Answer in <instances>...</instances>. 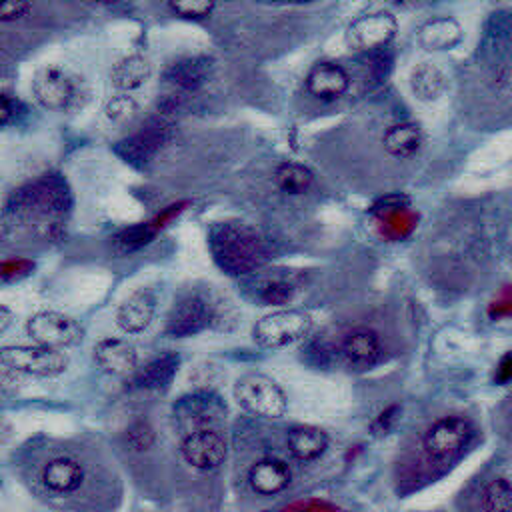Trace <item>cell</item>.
<instances>
[{
	"label": "cell",
	"instance_id": "obj_25",
	"mask_svg": "<svg viewBox=\"0 0 512 512\" xmlns=\"http://www.w3.org/2000/svg\"><path fill=\"white\" fill-rule=\"evenodd\" d=\"M410 90L420 102H436L448 86L446 74L432 62H420L410 70Z\"/></svg>",
	"mask_w": 512,
	"mask_h": 512
},
{
	"label": "cell",
	"instance_id": "obj_36",
	"mask_svg": "<svg viewBox=\"0 0 512 512\" xmlns=\"http://www.w3.org/2000/svg\"><path fill=\"white\" fill-rule=\"evenodd\" d=\"M398 416H400V406H396V404H392V406H388L386 410H382V412L376 416V420L372 422V434H374V436H384V434H388V432L394 428Z\"/></svg>",
	"mask_w": 512,
	"mask_h": 512
},
{
	"label": "cell",
	"instance_id": "obj_4",
	"mask_svg": "<svg viewBox=\"0 0 512 512\" xmlns=\"http://www.w3.org/2000/svg\"><path fill=\"white\" fill-rule=\"evenodd\" d=\"M18 214L26 216H56L68 208V190L66 184L54 176L36 180L20 188L12 196V204Z\"/></svg>",
	"mask_w": 512,
	"mask_h": 512
},
{
	"label": "cell",
	"instance_id": "obj_18",
	"mask_svg": "<svg viewBox=\"0 0 512 512\" xmlns=\"http://www.w3.org/2000/svg\"><path fill=\"white\" fill-rule=\"evenodd\" d=\"M156 312V298L148 290L130 294L116 310V324L126 334H138L146 330Z\"/></svg>",
	"mask_w": 512,
	"mask_h": 512
},
{
	"label": "cell",
	"instance_id": "obj_23",
	"mask_svg": "<svg viewBox=\"0 0 512 512\" xmlns=\"http://www.w3.org/2000/svg\"><path fill=\"white\" fill-rule=\"evenodd\" d=\"M210 68L212 60L206 56L184 58L164 72V80L182 92H194L200 86H204V82L210 76Z\"/></svg>",
	"mask_w": 512,
	"mask_h": 512
},
{
	"label": "cell",
	"instance_id": "obj_7",
	"mask_svg": "<svg viewBox=\"0 0 512 512\" xmlns=\"http://www.w3.org/2000/svg\"><path fill=\"white\" fill-rule=\"evenodd\" d=\"M398 32V22L390 12H368L352 20L346 28V42L352 50L374 52L390 44Z\"/></svg>",
	"mask_w": 512,
	"mask_h": 512
},
{
	"label": "cell",
	"instance_id": "obj_27",
	"mask_svg": "<svg viewBox=\"0 0 512 512\" xmlns=\"http://www.w3.org/2000/svg\"><path fill=\"white\" fill-rule=\"evenodd\" d=\"M150 62L140 56V54H132V56H126L122 58L110 72V80L112 84L122 90V92H128V90H134V88H140L148 76H150Z\"/></svg>",
	"mask_w": 512,
	"mask_h": 512
},
{
	"label": "cell",
	"instance_id": "obj_11",
	"mask_svg": "<svg viewBox=\"0 0 512 512\" xmlns=\"http://www.w3.org/2000/svg\"><path fill=\"white\" fill-rule=\"evenodd\" d=\"M168 136H170V126L162 120H154L148 126H144L140 132L120 140L114 146V152L132 166H144L158 154V150L164 146Z\"/></svg>",
	"mask_w": 512,
	"mask_h": 512
},
{
	"label": "cell",
	"instance_id": "obj_2",
	"mask_svg": "<svg viewBox=\"0 0 512 512\" xmlns=\"http://www.w3.org/2000/svg\"><path fill=\"white\" fill-rule=\"evenodd\" d=\"M474 426L464 416H442L422 434V448L434 462H452L464 454L474 440Z\"/></svg>",
	"mask_w": 512,
	"mask_h": 512
},
{
	"label": "cell",
	"instance_id": "obj_29",
	"mask_svg": "<svg viewBox=\"0 0 512 512\" xmlns=\"http://www.w3.org/2000/svg\"><path fill=\"white\" fill-rule=\"evenodd\" d=\"M274 182L282 192L298 196L312 186L314 174L308 166L300 162H282L274 170Z\"/></svg>",
	"mask_w": 512,
	"mask_h": 512
},
{
	"label": "cell",
	"instance_id": "obj_39",
	"mask_svg": "<svg viewBox=\"0 0 512 512\" xmlns=\"http://www.w3.org/2000/svg\"><path fill=\"white\" fill-rule=\"evenodd\" d=\"M496 380L498 382H510L512 380V352L502 356V360L498 364V370H496Z\"/></svg>",
	"mask_w": 512,
	"mask_h": 512
},
{
	"label": "cell",
	"instance_id": "obj_10",
	"mask_svg": "<svg viewBox=\"0 0 512 512\" xmlns=\"http://www.w3.org/2000/svg\"><path fill=\"white\" fill-rule=\"evenodd\" d=\"M26 332L36 344L56 350L72 346L82 338V328L76 324V320L54 310H42L30 316Z\"/></svg>",
	"mask_w": 512,
	"mask_h": 512
},
{
	"label": "cell",
	"instance_id": "obj_19",
	"mask_svg": "<svg viewBox=\"0 0 512 512\" xmlns=\"http://www.w3.org/2000/svg\"><path fill=\"white\" fill-rule=\"evenodd\" d=\"M464 38L460 22L452 16H436L426 20L418 30V42L428 52L452 50Z\"/></svg>",
	"mask_w": 512,
	"mask_h": 512
},
{
	"label": "cell",
	"instance_id": "obj_35",
	"mask_svg": "<svg viewBox=\"0 0 512 512\" xmlns=\"http://www.w3.org/2000/svg\"><path fill=\"white\" fill-rule=\"evenodd\" d=\"M280 512H346L340 506L326 502V500H318V498H308V500H298L288 504L286 508H282Z\"/></svg>",
	"mask_w": 512,
	"mask_h": 512
},
{
	"label": "cell",
	"instance_id": "obj_28",
	"mask_svg": "<svg viewBox=\"0 0 512 512\" xmlns=\"http://www.w3.org/2000/svg\"><path fill=\"white\" fill-rule=\"evenodd\" d=\"M478 512H512V482L494 476L478 492Z\"/></svg>",
	"mask_w": 512,
	"mask_h": 512
},
{
	"label": "cell",
	"instance_id": "obj_37",
	"mask_svg": "<svg viewBox=\"0 0 512 512\" xmlns=\"http://www.w3.org/2000/svg\"><path fill=\"white\" fill-rule=\"evenodd\" d=\"M32 10L30 2L24 0H4L0 2V22H14Z\"/></svg>",
	"mask_w": 512,
	"mask_h": 512
},
{
	"label": "cell",
	"instance_id": "obj_15",
	"mask_svg": "<svg viewBox=\"0 0 512 512\" xmlns=\"http://www.w3.org/2000/svg\"><path fill=\"white\" fill-rule=\"evenodd\" d=\"M350 88V74L338 62H316L306 74V90L320 100H336Z\"/></svg>",
	"mask_w": 512,
	"mask_h": 512
},
{
	"label": "cell",
	"instance_id": "obj_31",
	"mask_svg": "<svg viewBox=\"0 0 512 512\" xmlns=\"http://www.w3.org/2000/svg\"><path fill=\"white\" fill-rule=\"evenodd\" d=\"M36 264L30 258H12V260H4L0 264V278L4 284L10 282H18L26 276H30L34 272Z\"/></svg>",
	"mask_w": 512,
	"mask_h": 512
},
{
	"label": "cell",
	"instance_id": "obj_30",
	"mask_svg": "<svg viewBox=\"0 0 512 512\" xmlns=\"http://www.w3.org/2000/svg\"><path fill=\"white\" fill-rule=\"evenodd\" d=\"M294 298V286L288 280H270L260 290V300L266 306H284Z\"/></svg>",
	"mask_w": 512,
	"mask_h": 512
},
{
	"label": "cell",
	"instance_id": "obj_21",
	"mask_svg": "<svg viewBox=\"0 0 512 512\" xmlns=\"http://www.w3.org/2000/svg\"><path fill=\"white\" fill-rule=\"evenodd\" d=\"M42 484L54 494H70L80 488L84 480V468L78 460L68 456L52 458L42 468Z\"/></svg>",
	"mask_w": 512,
	"mask_h": 512
},
{
	"label": "cell",
	"instance_id": "obj_6",
	"mask_svg": "<svg viewBox=\"0 0 512 512\" xmlns=\"http://www.w3.org/2000/svg\"><path fill=\"white\" fill-rule=\"evenodd\" d=\"M2 366L38 376V378H52L62 374L68 368V356L56 348L46 346H4L0 350Z\"/></svg>",
	"mask_w": 512,
	"mask_h": 512
},
{
	"label": "cell",
	"instance_id": "obj_22",
	"mask_svg": "<svg viewBox=\"0 0 512 512\" xmlns=\"http://www.w3.org/2000/svg\"><path fill=\"white\" fill-rule=\"evenodd\" d=\"M328 434L318 426L298 424L292 426L286 434L288 452L300 462L318 460L328 450Z\"/></svg>",
	"mask_w": 512,
	"mask_h": 512
},
{
	"label": "cell",
	"instance_id": "obj_40",
	"mask_svg": "<svg viewBox=\"0 0 512 512\" xmlns=\"http://www.w3.org/2000/svg\"><path fill=\"white\" fill-rule=\"evenodd\" d=\"M10 318H12L10 310H8L6 306H0V320H2V324H0V330H2V332L8 328V324H10Z\"/></svg>",
	"mask_w": 512,
	"mask_h": 512
},
{
	"label": "cell",
	"instance_id": "obj_14",
	"mask_svg": "<svg viewBox=\"0 0 512 512\" xmlns=\"http://www.w3.org/2000/svg\"><path fill=\"white\" fill-rule=\"evenodd\" d=\"M382 352L380 334L366 326L352 328L340 340V354L352 368H372L380 362Z\"/></svg>",
	"mask_w": 512,
	"mask_h": 512
},
{
	"label": "cell",
	"instance_id": "obj_13",
	"mask_svg": "<svg viewBox=\"0 0 512 512\" xmlns=\"http://www.w3.org/2000/svg\"><path fill=\"white\" fill-rule=\"evenodd\" d=\"M34 98L48 110H64L74 98V82L58 66H44L32 80Z\"/></svg>",
	"mask_w": 512,
	"mask_h": 512
},
{
	"label": "cell",
	"instance_id": "obj_1",
	"mask_svg": "<svg viewBox=\"0 0 512 512\" xmlns=\"http://www.w3.org/2000/svg\"><path fill=\"white\" fill-rule=\"evenodd\" d=\"M208 246L218 268L230 276L256 270L268 260L264 238L240 222H218L208 232Z\"/></svg>",
	"mask_w": 512,
	"mask_h": 512
},
{
	"label": "cell",
	"instance_id": "obj_20",
	"mask_svg": "<svg viewBox=\"0 0 512 512\" xmlns=\"http://www.w3.org/2000/svg\"><path fill=\"white\" fill-rule=\"evenodd\" d=\"M226 412V406L222 400L212 392H194L184 398H180L174 404L176 418L192 424H200V428H210L208 424L222 416Z\"/></svg>",
	"mask_w": 512,
	"mask_h": 512
},
{
	"label": "cell",
	"instance_id": "obj_9",
	"mask_svg": "<svg viewBox=\"0 0 512 512\" xmlns=\"http://www.w3.org/2000/svg\"><path fill=\"white\" fill-rule=\"evenodd\" d=\"M216 318L214 306L200 294H188L178 300L166 320V334L170 338H190L204 332Z\"/></svg>",
	"mask_w": 512,
	"mask_h": 512
},
{
	"label": "cell",
	"instance_id": "obj_26",
	"mask_svg": "<svg viewBox=\"0 0 512 512\" xmlns=\"http://www.w3.org/2000/svg\"><path fill=\"white\" fill-rule=\"evenodd\" d=\"M180 366L178 354H164L148 362L144 368H138L132 376V384L142 390H164L170 386Z\"/></svg>",
	"mask_w": 512,
	"mask_h": 512
},
{
	"label": "cell",
	"instance_id": "obj_16",
	"mask_svg": "<svg viewBox=\"0 0 512 512\" xmlns=\"http://www.w3.org/2000/svg\"><path fill=\"white\" fill-rule=\"evenodd\" d=\"M292 482V472L284 460L262 458L248 470V484L260 496H274L284 492Z\"/></svg>",
	"mask_w": 512,
	"mask_h": 512
},
{
	"label": "cell",
	"instance_id": "obj_5",
	"mask_svg": "<svg viewBox=\"0 0 512 512\" xmlns=\"http://www.w3.org/2000/svg\"><path fill=\"white\" fill-rule=\"evenodd\" d=\"M312 320L302 310H276L262 316L254 328V340L264 348H282L308 336Z\"/></svg>",
	"mask_w": 512,
	"mask_h": 512
},
{
	"label": "cell",
	"instance_id": "obj_12",
	"mask_svg": "<svg viewBox=\"0 0 512 512\" xmlns=\"http://www.w3.org/2000/svg\"><path fill=\"white\" fill-rule=\"evenodd\" d=\"M190 202L188 200H182V202H176V204H170L166 206L160 214H156L154 218L146 220V222H140V224H134L130 228H124L122 232H118L114 236V248L116 252L120 254H132L140 248H144L146 244H150L154 240V236L164 230L174 218H178L186 206Z\"/></svg>",
	"mask_w": 512,
	"mask_h": 512
},
{
	"label": "cell",
	"instance_id": "obj_34",
	"mask_svg": "<svg viewBox=\"0 0 512 512\" xmlns=\"http://www.w3.org/2000/svg\"><path fill=\"white\" fill-rule=\"evenodd\" d=\"M168 8L182 18H204L214 10V2H210V0H176V2H170Z\"/></svg>",
	"mask_w": 512,
	"mask_h": 512
},
{
	"label": "cell",
	"instance_id": "obj_8",
	"mask_svg": "<svg viewBox=\"0 0 512 512\" xmlns=\"http://www.w3.org/2000/svg\"><path fill=\"white\" fill-rule=\"evenodd\" d=\"M180 454L186 464L208 472L224 464L228 456V442L216 428L190 430L180 442Z\"/></svg>",
	"mask_w": 512,
	"mask_h": 512
},
{
	"label": "cell",
	"instance_id": "obj_17",
	"mask_svg": "<svg viewBox=\"0 0 512 512\" xmlns=\"http://www.w3.org/2000/svg\"><path fill=\"white\" fill-rule=\"evenodd\" d=\"M94 360L96 364L114 376L136 372L138 352L134 344L122 338H104L94 346Z\"/></svg>",
	"mask_w": 512,
	"mask_h": 512
},
{
	"label": "cell",
	"instance_id": "obj_24",
	"mask_svg": "<svg viewBox=\"0 0 512 512\" xmlns=\"http://www.w3.org/2000/svg\"><path fill=\"white\" fill-rule=\"evenodd\" d=\"M422 144H424V132L416 122L392 124L382 136L384 150L392 158H400V160L412 158L414 154H418Z\"/></svg>",
	"mask_w": 512,
	"mask_h": 512
},
{
	"label": "cell",
	"instance_id": "obj_32",
	"mask_svg": "<svg viewBox=\"0 0 512 512\" xmlns=\"http://www.w3.org/2000/svg\"><path fill=\"white\" fill-rule=\"evenodd\" d=\"M126 438H128V444H130L134 450L142 452V450H148V448L156 442V432H154V428L150 426V422H146V420H136V422L130 424Z\"/></svg>",
	"mask_w": 512,
	"mask_h": 512
},
{
	"label": "cell",
	"instance_id": "obj_33",
	"mask_svg": "<svg viewBox=\"0 0 512 512\" xmlns=\"http://www.w3.org/2000/svg\"><path fill=\"white\" fill-rule=\"evenodd\" d=\"M136 108H138L136 100H134L132 96H128V94H124V92H122V94L112 96V98L106 102L104 112H106L108 120L120 122V120L130 118V116L136 112Z\"/></svg>",
	"mask_w": 512,
	"mask_h": 512
},
{
	"label": "cell",
	"instance_id": "obj_3",
	"mask_svg": "<svg viewBox=\"0 0 512 512\" xmlns=\"http://www.w3.org/2000/svg\"><path fill=\"white\" fill-rule=\"evenodd\" d=\"M234 398L246 412L262 418H280L288 408L282 388L272 378L258 372L244 374L236 380Z\"/></svg>",
	"mask_w": 512,
	"mask_h": 512
},
{
	"label": "cell",
	"instance_id": "obj_38",
	"mask_svg": "<svg viewBox=\"0 0 512 512\" xmlns=\"http://www.w3.org/2000/svg\"><path fill=\"white\" fill-rule=\"evenodd\" d=\"M20 108H24L22 102L4 92L2 98H0V122H2V126H8L12 122V118L18 116Z\"/></svg>",
	"mask_w": 512,
	"mask_h": 512
}]
</instances>
